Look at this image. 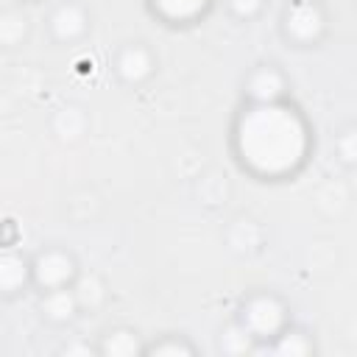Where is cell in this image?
Wrapping results in <instances>:
<instances>
[{
  "label": "cell",
  "mask_w": 357,
  "mask_h": 357,
  "mask_svg": "<svg viewBox=\"0 0 357 357\" xmlns=\"http://www.w3.org/2000/svg\"><path fill=\"white\" fill-rule=\"evenodd\" d=\"M240 153L262 173H282L293 167L304 153L301 120L273 103H262L240 123Z\"/></svg>",
  "instance_id": "6da1fadb"
},
{
  "label": "cell",
  "mask_w": 357,
  "mask_h": 357,
  "mask_svg": "<svg viewBox=\"0 0 357 357\" xmlns=\"http://www.w3.org/2000/svg\"><path fill=\"white\" fill-rule=\"evenodd\" d=\"M282 321H284V310H282V304H279L276 298H271V296H257V298H251V301L245 304V318H243V324L251 329L254 337H268V335H273V332L282 326Z\"/></svg>",
  "instance_id": "7a4b0ae2"
},
{
  "label": "cell",
  "mask_w": 357,
  "mask_h": 357,
  "mask_svg": "<svg viewBox=\"0 0 357 357\" xmlns=\"http://www.w3.org/2000/svg\"><path fill=\"white\" fill-rule=\"evenodd\" d=\"M33 273H36V282L45 284V287H61L70 276H73V259L59 254V251H50V254H42L33 265Z\"/></svg>",
  "instance_id": "3957f363"
},
{
  "label": "cell",
  "mask_w": 357,
  "mask_h": 357,
  "mask_svg": "<svg viewBox=\"0 0 357 357\" xmlns=\"http://www.w3.org/2000/svg\"><path fill=\"white\" fill-rule=\"evenodd\" d=\"M321 28H324V17L312 3H298L287 11V31L301 42L315 39L321 33Z\"/></svg>",
  "instance_id": "277c9868"
},
{
  "label": "cell",
  "mask_w": 357,
  "mask_h": 357,
  "mask_svg": "<svg viewBox=\"0 0 357 357\" xmlns=\"http://www.w3.org/2000/svg\"><path fill=\"white\" fill-rule=\"evenodd\" d=\"M248 92H251V98L259 100V103H273V100L284 92V81H282V75H279L276 70L265 67V70H257V73L251 75Z\"/></svg>",
  "instance_id": "5b68a950"
},
{
  "label": "cell",
  "mask_w": 357,
  "mask_h": 357,
  "mask_svg": "<svg viewBox=\"0 0 357 357\" xmlns=\"http://www.w3.org/2000/svg\"><path fill=\"white\" fill-rule=\"evenodd\" d=\"M53 33L59 36V39H75L78 33H84V28H86V17H84V11L81 8H75V6H61L56 14H53Z\"/></svg>",
  "instance_id": "8992f818"
},
{
  "label": "cell",
  "mask_w": 357,
  "mask_h": 357,
  "mask_svg": "<svg viewBox=\"0 0 357 357\" xmlns=\"http://www.w3.org/2000/svg\"><path fill=\"white\" fill-rule=\"evenodd\" d=\"M117 70L126 81H139L151 73V56L142 50V47H126L120 53V61H117Z\"/></svg>",
  "instance_id": "52a82bcc"
},
{
  "label": "cell",
  "mask_w": 357,
  "mask_h": 357,
  "mask_svg": "<svg viewBox=\"0 0 357 357\" xmlns=\"http://www.w3.org/2000/svg\"><path fill=\"white\" fill-rule=\"evenodd\" d=\"M28 276V265L17 254H3L0 259V287L3 290H17Z\"/></svg>",
  "instance_id": "ba28073f"
},
{
  "label": "cell",
  "mask_w": 357,
  "mask_h": 357,
  "mask_svg": "<svg viewBox=\"0 0 357 357\" xmlns=\"http://www.w3.org/2000/svg\"><path fill=\"white\" fill-rule=\"evenodd\" d=\"M75 304H78V298H75V293L73 290H53L47 298H45V312H47V318H53V321H67L73 312H75Z\"/></svg>",
  "instance_id": "9c48e42d"
},
{
  "label": "cell",
  "mask_w": 357,
  "mask_h": 357,
  "mask_svg": "<svg viewBox=\"0 0 357 357\" xmlns=\"http://www.w3.org/2000/svg\"><path fill=\"white\" fill-rule=\"evenodd\" d=\"M251 337L254 335H251V329L245 324H231V326H226V332L220 337V346L229 354H243V351L251 349Z\"/></svg>",
  "instance_id": "30bf717a"
},
{
  "label": "cell",
  "mask_w": 357,
  "mask_h": 357,
  "mask_svg": "<svg viewBox=\"0 0 357 357\" xmlns=\"http://www.w3.org/2000/svg\"><path fill=\"white\" fill-rule=\"evenodd\" d=\"M137 351H139V343H137V337H134L131 332H126V329L112 332V335L106 337V343H103V354H112V357H128V354H137Z\"/></svg>",
  "instance_id": "8fae6325"
},
{
  "label": "cell",
  "mask_w": 357,
  "mask_h": 357,
  "mask_svg": "<svg viewBox=\"0 0 357 357\" xmlns=\"http://www.w3.org/2000/svg\"><path fill=\"white\" fill-rule=\"evenodd\" d=\"M73 293L81 307H98L103 301V284L98 282V276H81Z\"/></svg>",
  "instance_id": "7c38bea8"
},
{
  "label": "cell",
  "mask_w": 357,
  "mask_h": 357,
  "mask_svg": "<svg viewBox=\"0 0 357 357\" xmlns=\"http://www.w3.org/2000/svg\"><path fill=\"white\" fill-rule=\"evenodd\" d=\"M153 3H156V8H159L162 14H167V17H173V20L192 17V14H198V11L206 6V0H153Z\"/></svg>",
  "instance_id": "4fadbf2b"
},
{
  "label": "cell",
  "mask_w": 357,
  "mask_h": 357,
  "mask_svg": "<svg viewBox=\"0 0 357 357\" xmlns=\"http://www.w3.org/2000/svg\"><path fill=\"white\" fill-rule=\"evenodd\" d=\"M312 346L304 340V335L298 332H290V335H282L279 343L273 346V354H307Z\"/></svg>",
  "instance_id": "5bb4252c"
},
{
  "label": "cell",
  "mask_w": 357,
  "mask_h": 357,
  "mask_svg": "<svg viewBox=\"0 0 357 357\" xmlns=\"http://www.w3.org/2000/svg\"><path fill=\"white\" fill-rule=\"evenodd\" d=\"M337 148H340V156H343L346 162H357V128L346 131V134L340 137Z\"/></svg>",
  "instance_id": "9a60e30c"
},
{
  "label": "cell",
  "mask_w": 357,
  "mask_h": 357,
  "mask_svg": "<svg viewBox=\"0 0 357 357\" xmlns=\"http://www.w3.org/2000/svg\"><path fill=\"white\" fill-rule=\"evenodd\" d=\"M153 354H192V349L190 346H184V343H162V346H153L151 349Z\"/></svg>",
  "instance_id": "2e32d148"
},
{
  "label": "cell",
  "mask_w": 357,
  "mask_h": 357,
  "mask_svg": "<svg viewBox=\"0 0 357 357\" xmlns=\"http://www.w3.org/2000/svg\"><path fill=\"white\" fill-rule=\"evenodd\" d=\"M259 6H262V0H231V8H234L240 17H251V14H257Z\"/></svg>",
  "instance_id": "e0dca14e"
},
{
  "label": "cell",
  "mask_w": 357,
  "mask_h": 357,
  "mask_svg": "<svg viewBox=\"0 0 357 357\" xmlns=\"http://www.w3.org/2000/svg\"><path fill=\"white\" fill-rule=\"evenodd\" d=\"M64 351H67V354H75V351H78V354H89V349H86V346H67Z\"/></svg>",
  "instance_id": "ac0fdd59"
}]
</instances>
